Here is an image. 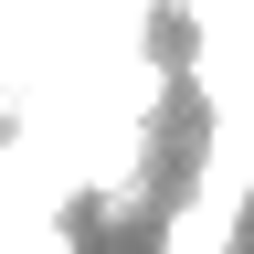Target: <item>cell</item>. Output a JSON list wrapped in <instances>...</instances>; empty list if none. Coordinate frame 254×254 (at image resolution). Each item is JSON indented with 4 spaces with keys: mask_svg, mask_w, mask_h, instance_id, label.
<instances>
[{
    "mask_svg": "<svg viewBox=\"0 0 254 254\" xmlns=\"http://www.w3.org/2000/svg\"><path fill=\"white\" fill-rule=\"evenodd\" d=\"M180 74L254 106V0H0V254H85L170 170Z\"/></svg>",
    "mask_w": 254,
    "mask_h": 254,
    "instance_id": "1",
    "label": "cell"
}]
</instances>
